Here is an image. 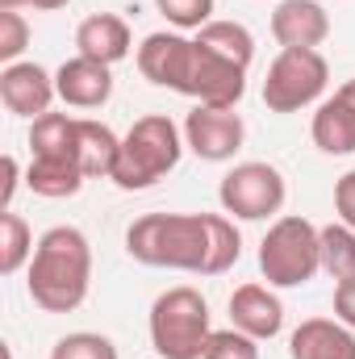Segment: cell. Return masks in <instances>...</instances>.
Masks as SVG:
<instances>
[{
    "instance_id": "cell-1",
    "label": "cell",
    "mask_w": 355,
    "mask_h": 359,
    "mask_svg": "<svg viewBox=\"0 0 355 359\" xmlns=\"http://www.w3.org/2000/svg\"><path fill=\"white\" fill-rule=\"evenodd\" d=\"M126 255L142 268L226 276L243 259L230 213H142L126 226Z\"/></svg>"
},
{
    "instance_id": "cell-2",
    "label": "cell",
    "mask_w": 355,
    "mask_h": 359,
    "mask_svg": "<svg viewBox=\"0 0 355 359\" xmlns=\"http://www.w3.org/2000/svg\"><path fill=\"white\" fill-rule=\"evenodd\" d=\"M25 292L42 313H76L92 292V243L80 226H51L25 268Z\"/></svg>"
},
{
    "instance_id": "cell-3",
    "label": "cell",
    "mask_w": 355,
    "mask_h": 359,
    "mask_svg": "<svg viewBox=\"0 0 355 359\" xmlns=\"http://www.w3.org/2000/svg\"><path fill=\"white\" fill-rule=\"evenodd\" d=\"M88 184L84 151H80V117L67 113H46L29 121V168L25 188L46 201L76 196Z\"/></svg>"
},
{
    "instance_id": "cell-4",
    "label": "cell",
    "mask_w": 355,
    "mask_h": 359,
    "mask_svg": "<svg viewBox=\"0 0 355 359\" xmlns=\"http://www.w3.org/2000/svg\"><path fill=\"white\" fill-rule=\"evenodd\" d=\"M184 126H176L168 113H147L121 134V151L113 163V184L121 192H142L151 184L176 172L184 159Z\"/></svg>"
},
{
    "instance_id": "cell-5",
    "label": "cell",
    "mask_w": 355,
    "mask_h": 359,
    "mask_svg": "<svg viewBox=\"0 0 355 359\" xmlns=\"http://www.w3.org/2000/svg\"><path fill=\"white\" fill-rule=\"evenodd\" d=\"M147 334H151V347L159 359H201L209 334H213V313H209L205 292L192 284L163 288L151 301Z\"/></svg>"
},
{
    "instance_id": "cell-6",
    "label": "cell",
    "mask_w": 355,
    "mask_h": 359,
    "mask_svg": "<svg viewBox=\"0 0 355 359\" xmlns=\"http://www.w3.org/2000/svg\"><path fill=\"white\" fill-rule=\"evenodd\" d=\"M322 271L318 226L301 213H280L260 243V276L272 288H301Z\"/></svg>"
},
{
    "instance_id": "cell-7",
    "label": "cell",
    "mask_w": 355,
    "mask_h": 359,
    "mask_svg": "<svg viewBox=\"0 0 355 359\" xmlns=\"http://www.w3.org/2000/svg\"><path fill=\"white\" fill-rule=\"evenodd\" d=\"M217 201L234 222H276L288 201V180L267 159H243L222 176Z\"/></svg>"
},
{
    "instance_id": "cell-8",
    "label": "cell",
    "mask_w": 355,
    "mask_h": 359,
    "mask_svg": "<svg viewBox=\"0 0 355 359\" xmlns=\"http://www.w3.org/2000/svg\"><path fill=\"white\" fill-rule=\"evenodd\" d=\"M330 63L322 50H280L267 67L264 104L267 113H301L326 100Z\"/></svg>"
},
{
    "instance_id": "cell-9",
    "label": "cell",
    "mask_w": 355,
    "mask_h": 359,
    "mask_svg": "<svg viewBox=\"0 0 355 359\" xmlns=\"http://www.w3.org/2000/svg\"><path fill=\"white\" fill-rule=\"evenodd\" d=\"M180 96H188L192 104H213V109H239V100L247 96V67L209 50L205 42L192 38L184 72H180Z\"/></svg>"
},
{
    "instance_id": "cell-10",
    "label": "cell",
    "mask_w": 355,
    "mask_h": 359,
    "mask_svg": "<svg viewBox=\"0 0 355 359\" xmlns=\"http://www.w3.org/2000/svg\"><path fill=\"white\" fill-rule=\"evenodd\" d=\"M247 142V121L239 109H213V104H192L184 117V147L201 163H230Z\"/></svg>"
},
{
    "instance_id": "cell-11",
    "label": "cell",
    "mask_w": 355,
    "mask_h": 359,
    "mask_svg": "<svg viewBox=\"0 0 355 359\" xmlns=\"http://www.w3.org/2000/svg\"><path fill=\"white\" fill-rule=\"evenodd\" d=\"M55 100H59L55 72H46L42 63L21 59V63L0 67V104H4L13 117L38 121V117H46V113H51V104H55Z\"/></svg>"
},
{
    "instance_id": "cell-12",
    "label": "cell",
    "mask_w": 355,
    "mask_h": 359,
    "mask_svg": "<svg viewBox=\"0 0 355 359\" xmlns=\"http://www.w3.org/2000/svg\"><path fill=\"white\" fill-rule=\"evenodd\" d=\"M272 38L280 50H318L330 38V13L318 0H276Z\"/></svg>"
},
{
    "instance_id": "cell-13",
    "label": "cell",
    "mask_w": 355,
    "mask_h": 359,
    "mask_svg": "<svg viewBox=\"0 0 355 359\" xmlns=\"http://www.w3.org/2000/svg\"><path fill=\"white\" fill-rule=\"evenodd\" d=\"M230 326L260 343H272L284 330V301L272 284H239L230 292Z\"/></svg>"
},
{
    "instance_id": "cell-14",
    "label": "cell",
    "mask_w": 355,
    "mask_h": 359,
    "mask_svg": "<svg viewBox=\"0 0 355 359\" xmlns=\"http://www.w3.org/2000/svg\"><path fill=\"white\" fill-rule=\"evenodd\" d=\"M55 88H59V100L72 109H100L113 96V67L84 59V55L63 59L55 72Z\"/></svg>"
},
{
    "instance_id": "cell-15",
    "label": "cell",
    "mask_w": 355,
    "mask_h": 359,
    "mask_svg": "<svg viewBox=\"0 0 355 359\" xmlns=\"http://www.w3.org/2000/svg\"><path fill=\"white\" fill-rule=\"evenodd\" d=\"M188 46H192V38L180 34V29H155V34H147L142 46H138V55H134L142 80H151L155 88L176 92L184 59H188Z\"/></svg>"
},
{
    "instance_id": "cell-16",
    "label": "cell",
    "mask_w": 355,
    "mask_h": 359,
    "mask_svg": "<svg viewBox=\"0 0 355 359\" xmlns=\"http://www.w3.org/2000/svg\"><path fill=\"white\" fill-rule=\"evenodd\" d=\"M130 50H134V34H130L126 17H117V13H92L76 25V55H84V59L117 67L121 59H130Z\"/></svg>"
},
{
    "instance_id": "cell-17",
    "label": "cell",
    "mask_w": 355,
    "mask_h": 359,
    "mask_svg": "<svg viewBox=\"0 0 355 359\" xmlns=\"http://www.w3.org/2000/svg\"><path fill=\"white\" fill-rule=\"evenodd\" d=\"M288 359H355V330L339 318H305L288 334Z\"/></svg>"
},
{
    "instance_id": "cell-18",
    "label": "cell",
    "mask_w": 355,
    "mask_h": 359,
    "mask_svg": "<svg viewBox=\"0 0 355 359\" xmlns=\"http://www.w3.org/2000/svg\"><path fill=\"white\" fill-rule=\"evenodd\" d=\"M309 138L322 155L330 159H343V155H355V109L335 92L326 96L318 109H314V121H309Z\"/></svg>"
},
{
    "instance_id": "cell-19",
    "label": "cell",
    "mask_w": 355,
    "mask_h": 359,
    "mask_svg": "<svg viewBox=\"0 0 355 359\" xmlns=\"http://www.w3.org/2000/svg\"><path fill=\"white\" fill-rule=\"evenodd\" d=\"M192 38H196V42H205L209 50H217V55H226V59L243 63L247 72H251V63H255V34H251L243 21H222V17H213V21H209V25H201Z\"/></svg>"
},
{
    "instance_id": "cell-20",
    "label": "cell",
    "mask_w": 355,
    "mask_h": 359,
    "mask_svg": "<svg viewBox=\"0 0 355 359\" xmlns=\"http://www.w3.org/2000/svg\"><path fill=\"white\" fill-rule=\"evenodd\" d=\"M80 151H84L88 180H109L113 176V163H117V151H121V138L105 121L80 117Z\"/></svg>"
},
{
    "instance_id": "cell-21",
    "label": "cell",
    "mask_w": 355,
    "mask_h": 359,
    "mask_svg": "<svg viewBox=\"0 0 355 359\" xmlns=\"http://www.w3.org/2000/svg\"><path fill=\"white\" fill-rule=\"evenodd\" d=\"M34 247H38V243H34L29 222H25L21 213L4 209V213H0V276H17V271L29 268Z\"/></svg>"
},
{
    "instance_id": "cell-22",
    "label": "cell",
    "mask_w": 355,
    "mask_h": 359,
    "mask_svg": "<svg viewBox=\"0 0 355 359\" xmlns=\"http://www.w3.org/2000/svg\"><path fill=\"white\" fill-rule=\"evenodd\" d=\"M318 251H322V271L339 284L355 276V230L347 222L318 226Z\"/></svg>"
},
{
    "instance_id": "cell-23",
    "label": "cell",
    "mask_w": 355,
    "mask_h": 359,
    "mask_svg": "<svg viewBox=\"0 0 355 359\" xmlns=\"http://www.w3.org/2000/svg\"><path fill=\"white\" fill-rule=\"evenodd\" d=\"M51 359H121V355H117V343H113L109 334L72 330V334H63V339L51 347Z\"/></svg>"
},
{
    "instance_id": "cell-24",
    "label": "cell",
    "mask_w": 355,
    "mask_h": 359,
    "mask_svg": "<svg viewBox=\"0 0 355 359\" xmlns=\"http://www.w3.org/2000/svg\"><path fill=\"white\" fill-rule=\"evenodd\" d=\"M155 8L168 17L172 29H180V34H196L201 25L213 21L217 0H155Z\"/></svg>"
},
{
    "instance_id": "cell-25",
    "label": "cell",
    "mask_w": 355,
    "mask_h": 359,
    "mask_svg": "<svg viewBox=\"0 0 355 359\" xmlns=\"http://www.w3.org/2000/svg\"><path fill=\"white\" fill-rule=\"evenodd\" d=\"M201 359H260V339L243 334L239 326H226V330H213L209 343H205V355Z\"/></svg>"
},
{
    "instance_id": "cell-26",
    "label": "cell",
    "mask_w": 355,
    "mask_h": 359,
    "mask_svg": "<svg viewBox=\"0 0 355 359\" xmlns=\"http://www.w3.org/2000/svg\"><path fill=\"white\" fill-rule=\"evenodd\" d=\"M29 21L17 13V8H0V63H21L25 46H29Z\"/></svg>"
},
{
    "instance_id": "cell-27",
    "label": "cell",
    "mask_w": 355,
    "mask_h": 359,
    "mask_svg": "<svg viewBox=\"0 0 355 359\" xmlns=\"http://www.w3.org/2000/svg\"><path fill=\"white\" fill-rule=\"evenodd\" d=\"M335 213H339V222H347L355 230V168L335 180Z\"/></svg>"
},
{
    "instance_id": "cell-28",
    "label": "cell",
    "mask_w": 355,
    "mask_h": 359,
    "mask_svg": "<svg viewBox=\"0 0 355 359\" xmlns=\"http://www.w3.org/2000/svg\"><path fill=\"white\" fill-rule=\"evenodd\" d=\"M335 318L355 330V276L335 284Z\"/></svg>"
},
{
    "instance_id": "cell-29",
    "label": "cell",
    "mask_w": 355,
    "mask_h": 359,
    "mask_svg": "<svg viewBox=\"0 0 355 359\" xmlns=\"http://www.w3.org/2000/svg\"><path fill=\"white\" fill-rule=\"evenodd\" d=\"M21 180H25V176H21V168H17V159H13V155H4V192H0V213H4V209H13Z\"/></svg>"
},
{
    "instance_id": "cell-30",
    "label": "cell",
    "mask_w": 355,
    "mask_h": 359,
    "mask_svg": "<svg viewBox=\"0 0 355 359\" xmlns=\"http://www.w3.org/2000/svg\"><path fill=\"white\" fill-rule=\"evenodd\" d=\"M72 0H29V8H38V13H55V8H67Z\"/></svg>"
},
{
    "instance_id": "cell-31",
    "label": "cell",
    "mask_w": 355,
    "mask_h": 359,
    "mask_svg": "<svg viewBox=\"0 0 355 359\" xmlns=\"http://www.w3.org/2000/svg\"><path fill=\"white\" fill-rule=\"evenodd\" d=\"M339 96H343V100H347V104L355 109V76L347 80V84H343V88H339Z\"/></svg>"
},
{
    "instance_id": "cell-32",
    "label": "cell",
    "mask_w": 355,
    "mask_h": 359,
    "mask_svg": "<svg viewBox=\"0 0 355 359\" xmlns=\"http://www.w3.org/2000/svg\"><path fill=\"white\" fill-rule=\"evenodd\" d=\"M29 0H0V8H25Z\"/></svg>"
}]
</instances>
